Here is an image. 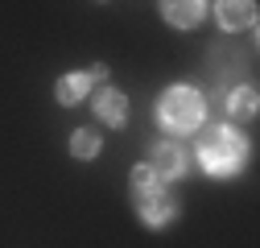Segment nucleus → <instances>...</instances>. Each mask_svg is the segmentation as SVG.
<instances>
[{"instance_id":"f257e3e1","label":"nucleus","mask_w":260,"mask_h":248,"mask_svg":"<svg viewBox=\"0 0 260 248\" xmlns=\"http://www.w3.org/2000/svg\"><path fill=\"white\" fill-rule=\"evenodd\" d=\"M248 162V137L236 133L232 124H211L203 129V141H199V166L215 178H232L240 174Z\"/></svg>"},{"instance_id":"f03ea898","label":"nucleus","mask_w":260,"mask_h":248,"mask_svg":"<svg viewBox=\"0 0 260 248\" xmlns=\"http://www.w3.org/2000/svg\"><path fill=\"white\" fill-rule=\"evenodd\" d=\"M157 120L166 124L170 133H194L199 124L207 120V104L194 87H166L157 96Z\"/></svg>"},{"instance_id":"7ed1b4c3","label":"nucleus","mask_w":260,"mask_h":248,"mask_svg":"<svg viewBox=\"0 0 260 248\" xmlns=\"http://www.w3.org/2000/svg\"><path fill=\"white\" fill-rule=\"evenodd\" d=\"M133 199H137L141 220H145L149 228H166L174 215H178V203L170 199V191L157 182V174H153L149 166H137V170H133Z\"/></svg>"},{"instance_id":"20e7f679","label":"nucleus","mask_w":260,"mask_h":248,"mask_svg":"<svg viewBox=\"0 0 260 248\" xmlns=\"http://www.w3.org/2000/svg\"><path fill=\"white\" fill-rule=\"evenodd\" d=\"M149 170L157 174V182H170V178H182L186 174V153H182V145H153V153H149Z\"/></svg>"},{"instance_id":"39448f33","label":"nucleus","mask_w":260,"mask_h":248,"mask_svg":"<svg viewBox=\"0 0 260 248\" xmlns=\"http://www.w3.org/2000/svg\"><path fill=\"white\" fill-rule=\"evenodd\" d=\"M95 116H100L104 124H112V129H120V124L128 120V96H124V91L104 87L100 96H95Z\"/></svg>"},{"instance_id":"423d86ee","label":"nucleus","mask_w":260,"mask_h":248,"mask_svg":"<svg viewBox=\"0 0 260 248\" xmlns=\"http://www.w3.org/2000/svg\"><path fill=\"white\" fill-rule=\"evenodd\" d=\"M215 13H219V25L227 29V34L248 29L256 21V5H248V0H223V5H215Z\"/></svg>"},{"instance_id":"0eeeda50","label":"nucleus","mask_w":260,"mask_h":248,"mask_svg":"<svg viewBox=\"0 0 260 248\" xmlns=\"http://www.w3.org/2000/svg\"><path fill=\"white\" fill-rule=\"evenodd\" d=\"M203 5L199 0H170V5H161V17H166L174 29H194V25H203Z\"/></svg>"},{"instance_id":"6e6552de","label":"nucleus","mask_w":260,"mask_h":248,"mask_svg":"<svg viewBox=\"0 0 260 248\" xmlns=\"http://www.w3.org/2000/svg\"><path fill=\"white\" fill-rule=\"evenodd\" d=\"M87 87H91V83H87V71H71V75H62V79L54 83V96H58V104L71 108V104H79V100L87 96Z\"/></svg>"},{"instance_id":"1a4fd4ad","label":"nucleus","mask_w":260,"mask_h":248,"mask_svg":"<svg viewBox=\"0 0 260 248\" xmlns=\"http://www.w3.org/2000/svg\"><path fill=\"white\" fill-rule=\"evenodd\" d=\"M100 149H104V141L95 137L91 129H79V133L71 137V153H75V158H83V162H91V158H100Z\"/></svg>"},{"instance_id":"9d476101","label":"nucleus","mask_w":260,"mask_h":248,"mask_svg":"<svg viewBox=\"0 0 260 248\" xmlns=\"http://www.w3.org/2000/svg\"><path fill=\"white\" fill-rule=\"evenodd\" d=\"M256 87H236L232 96H227V112H236V116H252L256 112Z\"/></svg>"},{"instance_id":"9b49d317","label":"nucleus","mask_w":260,"mask_h":248,"mask_svg":"<svg viewBox=\"0 0 260 248\" xmlns=\"http://www.w3.org/2000/svg\"><path fill=\"white\" fill-rule=\"evenodd\" d=\"M104 79H108V67H91L87 71V83H104Z\"/></svg>"}]
</instances>
